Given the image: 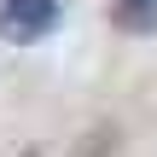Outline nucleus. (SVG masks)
I'll return each mask as SVG.
<instances>
[{
	"label": "nucleus",
	"mask_w": 157,
	"mask_h": 157,
	"mask_svg": "<svg viewBox=\"0 0 157 157\" xmlns=\"http://www.w3.org/2000/svg\"><path fill=\"white\" fill-rule=\"evenodd\" d=\"M122 29H157V0H117Z\"/></svg>",
	"instance_id": "obj_2"
},
{
	"label": "nucleus",
	"mask_w": 157,
	"mask_h": 157,
	"mask_svg": "<svg viewBox=\"0 0 157 157\" xmlns=\"http://www.w3.org/2000/svg\"><path fill=\"white\" fill-rule=\"evenodd\" d=\"M58 23V0H0V35L6 41H41Z\"/></svg>",
	"instance_id": "obj_1"
}]
</instances>
